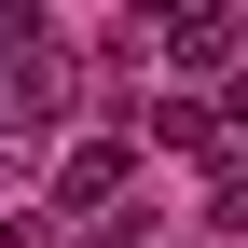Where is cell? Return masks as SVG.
Masks as SVG:
<instances>
[{
    "mask_svg": "<svg viewBox=\"0 0 248 248\" xmlns=\"http://www.w3.org/2000/svg\"><path fill=\"white\" fill-rule=\"evenodd\" d=\"M0 152H14V124H0Z\"/></svg>",
    "mask_w": 248,
    "mask_h": 248,
    "instance_id": "4",
    "label": "cell"
},
{
    "mask_svg": "<svg viewBox=\"0 0 248 248\" xmlns=\"http://www.w3.org/2000/svg\"><path fill=\"white\" fill-rule=\"evenodd\" d=\"M152 138H166V152H207V166H234V124L207 110V97H152Z\"/></svg>",
    "mask_w": 248,
    "mask_h": 248,
    "instance_id": "3",
    "label": "cell"
},
{
    "mask_svg": "<svg viewBox=\"0 0 248 248\" xmlns=\"http://www.w3.org/2000/svg\"><path fill=\"white\" fill-rule=\"evenodd\" d=\"M124 193H138V138H83L69 166H55V207H83V221H110Z\"/></svg>",
    "mask_w": 248,
    "mask_h": 248,
    "instance_id": "1",
    "label": "cell"
},
{
    "mask_svg": "<svg viewBox=\"0 0 248 248\" xmlns=\"http://www.w3.org/2000/svg\"><path fill=\"white\" fill-rule=\"evenodd\" d=\"M234 42H248V14H234V0H193V14H166V55H179V69H221Z\"/></svg>",
    "mask_w": 248,
    "mask_h": 248,
    "instance_id": "2",
    "label": "cell"
}]
</instances>
